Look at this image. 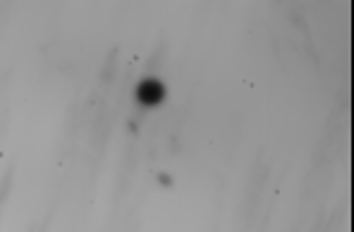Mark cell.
I'll use <instances>...</instances> for the list:
<instances>
[{
  "mask_svg": "<svg viewBox=\"0 0 354 232\" xmlns=\"http://www.w3.org/2000/svg\"><path fill=\"white\" fill-rule=\"evenodd\" d=\"M138 98L145 106H156V104H160L166 98V86L160 80H156V77H148V80H142L138 86Z\"/></svg>",
  "mask_w": 354,
  "mask_h": 232,
  "instance_id": "6da1fadb",
  "label": "cell"
}]
</instances>
